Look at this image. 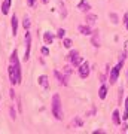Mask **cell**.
Instances as JSON below:
<instances>
[{"label": "cell", "instance_id": "6da1fadb", "mask_svg": "<svg viewBox=\"0 0 128 134\" xmlns=\"http://www.w3.org/2000/svg\"><path fill=\"white\" fill-rule=\"evenodd\" d=\"M8 73H9V81L12 85L21 83V66H19V60L16 57V51L12 52L9 60V66H8Z\"/></svg>", "mask_w": 128, "mask_h": 134}, {"label": "cell", "instance_id": "7a4b0ae2", "mask_svg": "<svg viewBox=\"0 0 128 134\" xmlns=\"http://www.w3.org/2000/svg\"><path fill=\"white\" fill-rule=\"evenodd\" d=\"M127 58V54L124 52L121 57H119V63L116 64V66L110 70V77H109V81H110V83L113 85L115 82L118 81V77H119V72H121V69H122V66H124V60Z\"/></svg>", "mask_w": 128, "mask_h": 134}, {"label": "cell", "instance_id": "3957f363", "mask_svg": "<svg viewBox=\"0 0 128 134\" xmlns=\"http://www.w3.org/2000/svg\"><path fill=\"white\" fill-rule=\"evenodd\" d=\"M52 115L55 119L61 121L63 119V109H61V98L58 94L52 97Z\"/></svg>", "mask_w": 128, "mask_h": 134}, {"label": "cell", "instance_id": "277c9868", "mask_svg": "<svg viewBox=\"0 0 128 134\" xmlns=\"http://www.w3.org/2000/svg\"><path fill=\"white\" fill-rule=\"evenodd\" d=\"M67 60L73 64L75 67H79L82 64V57H79V52L76 51V49H71L69 55H67Z\"/></svg>", "mask_w": 128, "mask_h": 134}, {"label": "cell", "instance_id": "5b68a950", "mask_svg": "<svg viewBox=\"0 0 128 134\" xmlns=\"http://www.w3.org/2000/svg\"><path fill=\"white\" fill-rule=\"evenodd\" d=\"M77 72H79V76L82 79H86V77L90 76V63H82L81 66L77 67Z\"/></svg>", "mask_w": 128, "mask_h": 134}, {"label": "cell", "instance_id": "8992f818", "mask_svg": "<svg viewBox=\"0 0 128 134\" xmlns=\"http://www.w3.org/2000/svg\"><path fill=\"white\" fill-rule=\"evenodd\" d=\"M30 48H31V37L30 33L25 34V54H24V61H29L30 60Z\"/></svg>", "mask_w": 128, "mask_h": 134}, {"label": "cell", "instance_id": "52a82bcc", "mask_svg": "<svg viewBox=\"0 0 128 134\" xmlns=\"http://www.w3.org/2000/svg\"><path fill=\"white\" fill-rule=\"evenodd\" d=\"M77 9H81L82 12H88V10L91 9V5L86 2V0H81L79 5H77Z\"/></svg>", "mask_w": 128, "mask_h": 134}, {"label": "cell", "instance_id": "ba28073f", "mask_svg": "<svg viewBox=\"0 0 128 134\" xmlns=\"http://www.w3.org/2000/svg\"><path fill=\"white\" fill-rule=\"evenodd\" d=\"M77 30H79V33L84 34V36H90V34H92L90 25H79V27H77Z\"/></svg>", "mask_w": 128, "mask_h": 134}, {"label": "cell", "instance_id": "9c48e42d", "mask_svg": "<svg viewBox=\"0 0 128 134\" xmlns=\"http://www.w3.org/2000/svg\"><path fill=\"white\" fill-rule=\"evenodd\" d=\"M39 85L42 86L43 90H48V88H49V82H48L46 75H42V76L39 77Z\"/></svg>", "mask_w": 128, "mask_h": 134}, {"label": "cell", "instance_id": "30bf717a", "mask_svg": "<svg viewBox=\"0 0 128 134\" xmlns=\"http://www.w3.org/2000/svg\"><path fill=\"white\" fill-rule=\"evenodd\" d=\"M106 96H107V86L104 83H101V86H100V90H98V97L101 100H104Z\"/></svg>", "mask_w": 128, "mask_h": 134}, {"label": "cell", "instance_id": "8fae6325", "mask_svg": "<svg viewBox=\"0 0 128 134\" xmlns=\"http://www.w3.org/2000/svg\"><path fill=\"white\" fill-rule=\"evenodd\" d=\"M10 3H12V0H3V3H2V12L3 14H8L10 9Z\"/></svg>", "mask_w": 128, "mask_h": 134}, {"label": "cell", "instance_id": "7c38bea8", "mask_svg": "<svg viewBox=\"0 0 128 134\" xmlns=\"http://www.w3.org/2000/svg\"><path fill=\"white\" fill-rule=\"evenodd\" d=\"M12 31H14V36H16L18 34V18H16V15H14L12 16Z\"/></svg>", "mask_w": 128, "mask_h": 134}, {"label": "cell", "instance_id": "4fadbf2b", "mask_svg": "<svg viewBox=\"0 0 128 134\" xmlns=\"http://www.w3.org/2000/svg\"><path fill=\"white\" fill-rule=\"evenodd\" d=\"M91 40H92V45H94L95 48H98L100 46V33L98 31H94L92 33V39Z\"/></svg>", "mask_w": 128, "mask_h": 134}, {"label": "cell", "instance_id": "5bb4252c", "mask_svg": "<svg viewBox=\"0 0 128 134\" xmlns=\"http://www.w3.org/2000/svg\"><path fill=\"white\" fill-rule=\"evenodd\" d=\"M112 121H113L115 125H119V122H121V119H119V110L115 109L113 113H112Z\"/></svg>", "mask_w": 128, "mask_h": 134}, {"label": "cell", "instance_id": "9a60e30c", "mask_svg": "<svg viewBox=\"0 0 128 134\" xmlns=\"http://www.w3.org/2000/svg\"><path fill=\"white\" fill-rule=\"evenodd\" d=\"M43 40H45V43H46V45H51V43H52V40H54L52 34L49 33V31H46V33L43 34Z\"/></svg>", "mask_w": 128, "mask_h": 134}, {"label": "cell", "instance_id": "2e32d148", "mask_svg": "<svg viewBox=\"0 0 128 134\" xmlns=\"http://www.w3.org/2000/svg\"><path fill=\"white\" fill-rule=\"evenodd\" d=\"M86 21H88V24H94L95 21H97V15H94V14L86 15Z\"/></svg>", "mask_w": 128, "mask_h": 134}, {"label": "cell", "instance_id": "e0dca14e", "mask_svg": "<svg viewBox=\"0 0 128 134\" xmlns=\"http://www.w3.org/2000/svg\"><path fill=\"white\" fill-rule=\"evenodd\" d=\"M124 121L128 119V97L125 98V110H124V116H122Z\"/></svg>", "mask_w": 128, "mask_h": 134}, {"label": "cell", "instance_id": "ac0fdd59", "mask_svg": "<svg viewBox=\"0 0 128 134\" xmlns=\"http://www.w3.org/2000/svg\"><path fill=\"white\" fill-rule=\"evenodd\" d=\"M23 25H24V29H25V30H29V29H30V18H29V16H24Z\"/></svg>", "mask_w": 128, "mask_h": 134}, {"label": "cell", "instance_id": "d6986e66", "mask_svg": "<svg viewBox=\"0 0 128 134\" xmlns=\"http://www.w3.org/2000/svg\"><path fill=\"white\" fill-rule=\"evenodd\" d=\"M63 45H64L66 48H70V46H71V39H69V37H63Z\"/></svg>", "mask_w": 128, "mask_h": 134}, {"label": "cell", "instance_id": "ffe728a7", "mask_svg": "<svg viewBox=\"0 0 128 134\" xmlns=\"http://www.w3.org/2000/svg\"><path fill=\"white\" fill-rule=\"evenodd\" d=\"M60 10H61V16H63V18H64V16H67V9L64 8L63 2H60Z\"/></svg>", "mask_w": 128, "mask_h": 134}, {"label": "cell", "instance_id": "44dd1931", "mask_svg": "<svg viewBox=\"0 0 128 134\" xmlns=\"http://www.w3.org/2000/svg\"><path fill=\"white\" fill-rule=\"evenodd\" d=\"M73 125H77V127H82V125H84V121H82L81 118H75V119H73Z\"/></svg>", "mask_w": 128, "mask_h": 134}, {"label": "cell", "instance_id": "7402d4cb", "mask_svg": "<svg viewBox=\"0 0 128 134\" xmlns=\"http://www.w3.org/2000/svg\"><path fill=\"white\" fill-rule=\"evenodd\" d=\"M110 19H112V23H113V24H118V23H119V21H118V15L113 14V12L110 14Z\"/></svg>", "mask_w": 128, "mask_h": 134}, {"label": "cell", "instance_id": "603a6c76", "mask_svg": "<svg viewBox=\"0 0 128 134\" xmlns=\"http://www.w3.org/2000/svg\"><path fill=\"white\" fill-rule=\"evenodd\" d=\"M64 34H66V30H64V29H58V31H57L58 37H64Z\"/></svg>", "mask_w": 128, "mask_h": 134}, {"label": "cell", "instance_id": "cb8c5ba5", "mask_svg": "<svg viewBox=\"0 0 128 134\" xmlns=\"http://www.w3.org/2000/svg\"><path fill=\"white\" fill-rule=\"evenodd\" d=\"M70 73H71V69L69 66H66V67H64V76L69 77V75H70Z\"/></svg>", "mask_w": 128, "mask_h": 134}, {"label": "cell", "instance_id": "d4e9b609", "mask_svg": "<svg viewBox=\"0 0 128 134\" xmlns=\"http://www.w3.org/2000/svg\"><path fill=\"white\" fill-rule=\"evenodd\" d=\"M10 118H12V119H15V118H16V113H15V109H14V106L10 107Z\"/></svg>", "mask_w": 128, "mask_h": 134}, {"label": "cell", "instance_id": "484cf974", "mask_svg": "<svg viewBox=\"0 0 128 134\" xmlns=\"http://www.w3.org/2000/svg\"><path fill=\"white\" fill-rule=\"evenodd\" d=\"M42 54L43 55H48V54H49V49H48L46 46H42Z\"/></svg>", "mask_w": 128, "mask_h": 134}, {"label": "cell", "instance_id": "4316f807", "mask_svg": "<svg viewBox=\"0 0 128 134\" xmlns=\"http://www.w3.org/2000/svg\"><path fill=\"white\" fill-rule=\"evenodd\" d=\"M124 52H125V54L128 55V40L125 42V46H124Z\"/></svg>", "mask_w": 128, "mask_h": 134}, {"label": "cell", "instance_id": "83f0119b", "mask_svg": "<svg viewBox=\"0 0 128 134\" xmlns=\"http://www.w3.org/2000/svg\"><path fill=\"white\" fill-rule=\"evenodd\" d=\"M27 3H29V6H31V8H33L34 3H36V0H27Z\"/></svg>", "mask_w": 128, "mask_h": 134}, {"label": "cell", "instance_id": "f1b7e54d", "mask_svg": "<svg viewBox=\"0 0 128 134\" xmlns=\"http://www.w3.org/2000/svg\"><path fill=\"white\" fill-rule=\"evenodd\" d=\"M124 23H125V24L128 23V12H127L125 15H124Z\"/></svg>", "mask_w": 128, "mask_h": 134}, {"label": "cell", "instance_id": "f546056e", "mask_svg": "<svg viewBox=\"0 0 128 134\" xmlns=\"http://www.w3.org/2000/svg\"><path fill=\"white\" fill-rule=\"evenodd\" d=\"M10 97H12V98H15V91H14V90H10Z\"/></svg>", "mask_w": 128, "mask_h": 134}, {"label": "cell", "instance_id": "4dcf8cb0", "mask_svg": "<svg viewBox=\"0 0 128 134\" xmlns=\"http://www.w3.org/2000/svg\"><path fill=\"white\" fill-rule=\"evenodd\" d=\"M48 2H49V0H42V3H45V5H46Z\"/></svg>", "mask_w": 128, "mask_h": 134}, {"label": "cell", "instance_id": "1f68e13d", "mask_svg": "<svg viewBox=\"0 0 128 134\" xmlns=\"http://www.w3.org/2000/svg\"><path fill=\"white\" fill-rule=\"evenodd\" d=\"M125 25H127V30H128V23H127V24H125Z\"/></svg>", "mask_w": 128, "mask_h": 134}, {"label": "cell", "instance_id": "d6a6232c", "mask_svg": "<svg viewBox=\"0 0 128 134\" xmlns=\"http://www.w3.org/2000/svg\"><path fill=\"white\" fill-rule=\"evenodd\" d=\"M127 79H128V73H127Z\"/></svg>", "mask_w": 128, "mask_h": 134}]
</instances>
